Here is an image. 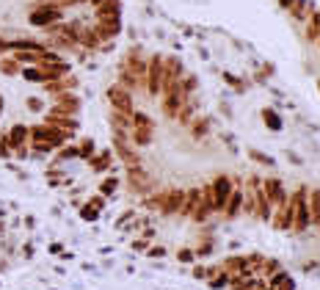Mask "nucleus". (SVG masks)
<instances>
[{
    "label": "nucleus",
    "mask_w": 320,
    "mask_h": 290,
    "mask_svg": "<svg viewBox=\"0 0 320 290\" xmlns=\"http://www.w3.org/2000/svg\"><path fill=\"white\" fill-rule=\"evenodd\" d=\"M108 103L113 111H122V113H133L135 105H133V94L122 89V86H110L108 89Z\"/></svg>",
    "instance_id": "f03ea898"
},
{
    "label": "nucleus",
    "mask_w": 320,
    "mask_h": 290,
    "mask_svg": "<svg viewBox=\"0 0 320 290\" xmlns=\"http://www.w3.org/2000/svg\"><path fill=\"white\" fill-rule=\"evenodd\" d=\"M3 108H6V103H3V97H0V116H3Z\"/></svg>",
    "instance_id": "cd10ccee"
},
{
    "label": "nucleus",
    "mask_w": 320,
    "mask_h": 290,
    "mask_svg": "<svg viewBox=\"0 0 320 290\" xmlns=\"http://www.w3.org/2000/svg\"><path fill=\"white\" fill-rule=\"evenodd\" d=\"M182 199H185V191H166V197H163V205H160V213H163V216L179 213V207H182Z\"/></svg>",
    "instance_id": "0eeeda50"
},
{
    "label": "nucleus",
    "mask_w": 320,
    "mask_h": 290,
    "mask_svg": "<svg viewBox=\"0 0 320 290\" xmlns=\"http://www.w3.org/2000/svg\"><path fill=\"white\" fill-rule=\"evenodd\" d=\"M133 249H138V252H143V249H146V240H135V243H133Z\"/></svg>",
    "instance_id": "bb28decb"
},
{
    "label": "nucleus",
    "mask_w": 320,
    "mask_h": 290,
    "mask_svg": "<svg viewBox=\"0 0 320 290\" xmlns=\"http://www.w3.org/2000/svg\"><path fill=\"white\" fill-rule=\"evenodd\" d=\"M133 127H152L155 130V122H152L149 113H143V111H133Z\"/></svg>",
    "instance_id": "ddd939ff"
},
{
    "label": "nucleus",
    "mask_w": 320,
    "mask_h": 290,
    "mask_svg": "<svg viewBox=\"0 0 320 290\" xmlns=\"http://www.w3.org/2000/svg\"><path fill=\"white\" fill-rule=\"evenodd\" d=\"M146 254H149V257H163V254H166V249H163V246H152V249H146Z\"/></svg>",
    "instance_id": "4be33fe9"
},
{
    "label": "nucleus",
    "mask_w": 320,
    "mask_h": 290,
    "mask_svg": "<svg viewBox=\"0 0 320 290\" xmlns=\"http://www.w3.org/2000/svg\"><path fill=\"white\" fill-rule=\"evenodd\" d=\"M97 17L100 19L119 17V0H102V3H97Z\"/></svg>",
    "instance_id": "9d476101"
},
{
    "label": "nucleus",
    "mask_w": 320,
    "mask_h": 290,
    "mask_svg": "<svg viewBox=\"0 0 320 290\" xmlns=\"http://www.w3.org/2000/svg\"><path fill=\"white\" fill-rule=\"evenodd\" d=\"M127 141H130L127 136H113V146H116V155L122 158V163L127 169H135V166H141V155L135 152Z\"/></svg>",
    "instance_id": "7ed1b4c3"
},
{
    "label": "nucleus",
    "mask_w": 320,
    "mask_h": 290,
    "mask_svg": "<svg viewBox=\"0 0 320 290\" xmlns=\"http://www.w3.org/2000/svg\"><path fill=\"white\" fill-rule=\"evenodd\" d=\"M19 75L25 77V80H31V83H44V72L39 67H28V69H22Z\"/></svg>",
    "instance_id": "4468645a"
},
{
    "label": "nucleus",
    "mask_w": 320,
    "mask_h": 290,
    "mask_svg": "<svg viewBox=\"0 0 320 290\" xmlns=\"http://www.w3.org/2000/svg\"><path fill=\"white\" fill-rule=\"evenodd\" d=\"M127 182H130V188H133V191H146V188H152V177L141 169V166L127 169Z\"/></svg>",
    "instance_id": "6e6552de"
},
{
    "label": "nucleus",
    "mask_w": 320,
    "mask_h": 290,
    "mask_svg": "<svg viewBox=\"0 0 320 290\" xmlns=\"http://www.w3.org/2000/svg\"><path fill=\"white\" fill-rule=\"evenodd\" d=\"M58 19H61V9H58V6H53V3H44L42 9H36L34 14H31V25L47 28V25H53V22H58Z\"/></svg>",
    "instance_id": "20e7f679"
},
{
    "label": "nucleus",
    "mask_w": 320,
    "mask_h": 290,
    "mask_svg": "<svg viewBox=\"0 0 320 290\" xmlns=\"http://www.w3.org/2000/svg\"><path fill=\"white\" fill-rule=\"evenodd\" d=\"M3 232H6V227H3V221H0V235H3Z\"/></svg>",
    "instance_id": "c85d7f7f"
},
{
    "label": "nucleus",
    "mask_w": 320,
    "mask_h": 290,
    "mask_svg": "<svg viewBox=\"0 0 320 290\" xmlns=\"http://www.w3.org/2000/svg\"><path fill=\"white\" fill-rule=\"evenodd\" d=\"M152 127H133L130 130V141H133L135 146H149L152 144Z\"/></svg>",
    "instance_id": "1a4fd4ad"
},
{
    "label": "nucleus",
    "mask_w": 320,
    "mask_h": 290,
    "mask_svg": "<svg viewBox=\"0 0 320 290\" xmlns=\"http://www.w3.org/2000/svg\"><path fill=\"white\" fill-rule=\"evenodd\" d=\"M97 216H100V210H97V207H91V205H83V207H80V218H83V221H97Z\"/></svg>",
    "instance_id": "a211bd4d"
},
{
    "label": "nucleus",
    "mask_w": 320,
    "mask_h": 290,
    "mask_svg": "<svg viewBox=\"0 0 320 290\" xmlns=\"http://www.w3.org/2000/svg\"><path fill=\"white\" fill-rule=\"evenodd\" d=\"M204 127H207L204 122H196V125H194V136H196V138H199V136H204Z\"/></svg>",
    "instance_id": "b1692460"
},
{
    "label": "nucleus",
    "mask_w": 320,
    "mask_h": 290,
    "mask_svg": "<svg viewBox=\"0 0 320 290\" xmlns=\"http://www.w3.org/2000/svg\"><path fill=\"white\" fill-rule=\"evenodd\" d=\"M146 91L149 97H158L163 91V55H152L146 64Z\"/></svg>",
    "instance_id": "f257e3e1"
},
{
    "label": "nucleus",
    "mask_w": 320,
    "mask_h": 290,
    "mask_svg": "<svg viewBox=\"0 0 320 290\" xmlns=\"http://www.w3.org/2000/svg\"><path fill=\"white\" fill-rule=\"evenodd\" d=\"M0 72H3V75H9V77H14V75L22 72V67H19L14 58H9V55H0Z\"/></svg>",
    "instance_id": "f8f14e48"
},
{
    "label": "nucleus",
    "mask_w": 320,
    "mask_h": 290,
    "mask_svg": "<svg viewBox=\"0 0 320 290\" xmlns=\"http://www.w3.org/2000/svg\"><path fill=\"white\" fill-rule=\"evenodd\" d=\"M75 158H80V149L77 146H58V161H75Z\"/></svg>",
    "instance_id": "2eb2a0df"
},
{
    "label": "nucleus",
    "mask_w": 320,
    "mask_h": 290,
    "mask_svg": "<svg viewBox=\"0 0 320 290\" xmlns=\"http://www.w3.org/2000/svg\"><path fill=\"white\" fill-rule=\"evenodd\" d=\"M6 136H9L11 149H19V146L31 144V127H28V125H14L11 130H6Z\"/></svg>",
    "instance_id": "423d86ee"
},
{
    "label": "nucleus",
    "mask_w": 320,
    "mask_h": 290,
    "mask_svg": "<svg viewBox=\"0 0 320 290\" xmlns=\"http://www.w3.org/2000/svg\"><path fill=\"white\" fill-rule=\"evenodd\" d=\"M77 149H80V158H83V161H91V158H94V141H91V138H83Z\"/></svg>",
    "instance_id": "dca6fc26"
},
{
    "label": "nucleus",
    "mask_w": 320,
    "mask_h": 290,
    "mask_svg": "<svg viewBox=\"0 0 320 290\" xmlns=\"http://www.w3.org/2000/svg\"><path fill=\"white\" fill-rule=\"evenodd\" d=\"M28 108H31V111H34V113H42L44 111V103H42V100H39V97H28Z\"/></svg>",
    "instance_id": "6ab92c4d"
},
{
    "label": "nucleus",
    "mask_w": 320,
    "mask_h": 290,
    "mask_svg": "<svg viewBox=\"0 0 320 290\" xmlns=\"http://www.w3.org/2000/svg\"><path fill=\"white\" fill-rule=\"evenodd\" d=\"M89 205H91V207H97V210H102V207H105V197H102V194H97V197H91V199H89Z\"/></svg>",
    "instance_id": "412c9836"
},
{
    "label": "nucleus",
    "mask_w": 320,
    "mask_h": 290,
    "mask_svg": "<svg viewBox=\"0 0 320 290\" xmlns=\"http://www.w3.org/2000/svg\"><path fill=\"white\" fill-rule=\"evenodd\" d=\"M116 188H119V180H116V177H108V180H102L100 194H102V197H108V194H113Z\"/></svg>",
    "instance_id": "f3484780"
},
{
    "label": "nucleus",
    "mask_w": 320,
    "mask_h": 290,
    "mask_svg": "<svg viewBox=\"0 0 320 290\" xmlns=\"http://www.w3.org/2000/svg\"><path fill=\"white\" fill-rule=\"evenodd\" d=\"M265 122H268L270 127H282V122H279V116H273V113H265Z\"/></svg>",
    "instance_id": "5701e85b"
},
{
    "label": "nucleus",
    "mask_w": 320,
    "mask_h": 290,
    "mask_svg": "<svg viewBox=\"0 0 320 290\" xmlns=\"http://www.w3.org/2000/svg\"><path fill=\"white\" fill-rule=\"evenodd\" d=\"M179 260H182V263H191V260H194V252L182 249V252H179Z\"/></svg>",
    "instance_id": "393cba45"
},
{
    "label": "nucleus",
    "mask_w": 320,
    "mask_h": 290,
    "mask_svg": "<svg viewBox=\"0 0 320 290\" xmlns=\"http://www.w3.org/2000/svg\"><path fill=\"white\" fill-rule=\"evenodd\" d=\"M213 188V210H224V205L229 202V177H218Z\"/></svg>",
    "instance_id": "39448f33"
},
{
    "label": "nucleus",
    "mask_w": 320,
    "mask_h": 290,
    "mask_svg": "<svg viewBox=\"0 0 320 290\" xmlns=\"http://www.w3.org/2000/svg\"><path fill=\"white\" fill-rule=\"evenodd\" d=\"M6 53H9V39L0 36V55H6Z\"/></svg>",
    "instance_id": "a878e982"
},
{
    "label": "nucleus",
    "mask_w": 320,
    "mask_h": 290,
    "mask_svg": "<svg viewBox=\"0 0 320 290\" xmlns=\"http://www.w3.org/2000/svg\"><path fill=\"white\" fill-rule=\"evenodd\" d=\"M312 221H315V224L320 221V194L312 197Z\"/></svg>",
    "instance_id": "aec40b11"
},
{
    "label": "nucleus",
    "mask_w": 320,
    "mask_h": 290,
    "mask_svg": "<svg viewBox=\"0 0 320 290\" xmlns=\"http://www.w3.org/2000/svg\"><path fill=\"white\" fill-rule=\"evenodd\" d=\"M110 163H113V155H110V149H105V152H100L97 158H91V161H89V166H91L94 171H108Z\"/></svg>",
    "instance_id": "9b49d317"
}]
</instances>
